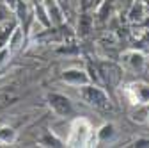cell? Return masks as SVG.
Instances as JSON below:
<instances>
[{
    "label": "cell",
    "instance_id": "cell-4",
    "mask_svg": "<svg viewBox=\"0 0 149 148\" xmlns=\"http://www.w3.org/2000/svg\"><path fill=\"white\" fill-rule=\"evenodd\" d=\"M66 79H73V80H85V77L82 75V73H80V75H78V71H69V73H66Z\"/></svg>",
    "mask_w": 149,
    "mask_h": 148
},
{
    "label": "cell",
    "instance_id": "cell-3",
    "mask_svg": "<svg viewBox=\"0 0 149 148\" xmlns=\"http://www.w3.org/2000/svg\"><path fill=\"white\" fill-rule=\"evenodd\" d=\"M14 100H16V95H13V93H0V109L11 105Z\"/></svg>",
    "mask_w": 149,
    "mask_h": 148
},
{
    "label": "cell",
    "instance_id": "cell-1",
    "mask_svg": "<svg viewBox=\"0 0 149 148\" xmlns=\"http://www.w3.org/2000/svg\"><path fill=\"white\" fill-rule=\"evenodd\" d=\"M84 98H85L87 102H91V104L100 105V107H107V105H108L107 97L101 93L100 89H96V87H87V89L84 91Z\"/></svg>",
    "mask_w": 149,
    "mask_h": 148
},
{
    "label": "cell",
    "instance_id": "cell-2",
    "mask_svg": "<svg viewBox=\"0 0 149 148\" xmlns=\"http://www.w3.org/2000/svg\"><path fill=\"white\" fill-rule=\"evenodd\" d=\"M50 104L53 105V109L57 111L59 114H69L71 113V104L66 97L61 95H50Z\"/></svg>",
    "mask_w": 149,
    "mask_h": 148
}]
</instances>
